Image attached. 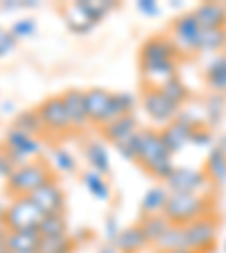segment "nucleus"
Instances as JSON below:
<instances>
[{
    "label": "nucleus",
    "instance_id": "obj_1",
    "mask_svg": "<svg viewBox=\"0 0 226 253\" xmlns=\"http://www.w3.org/2000/svg\"><path fill=\"white\" fill-rule=\"evenodd\" d=\"M138 163L158 181H168L170 174L177 169L172 154L165 147L163 136L156 129H138Z\"/></svg>",
    "mask_w": 226,
    "mask_h": 253
},
{
    "label": "nucleus",
    "instance_id": "obj_2",
    "mask_svg": "<svg viewBox=\"0 0 226 253\" xmlns=\"http://www.w3.org/2000/svg\"><path fill=\"white\" fill-rule=\"evenodd\" d=\"M213 204L204 195H183V192H170L163 215L174 226H188L201 217H211Z\"/></svg>",
    "mask_w": 226,
    "mask_h": 253
},
{
    "label": "nucleus",
    "instance_id": "obj_3",
    "mask_svg": "<svg viewBox=\"0 0 226 253\" xmlns=\"http://www.w3.org/2000/svg\"><path fill=\"white\" fill-rule=\"evenodd\" d=\"M50 179H54L50 165L43 161H30L11 172V176L7 179V192L11 197H30Z\"/></svg>",
    "mask_w": 226,
    "mask_h": 253
},
{
    "label": "nucleus",
    "instance_id": "obj_4",
    "mask_svg": "<svg viewBox=\"0 0 226 253\" xmlns=\"http://www.w3.org/2000/svg\"><path fill=\"white\" fill-rule=\"evenodd\" d=\"M2 152L9 158V163L14 168H21V165L30 163L32 156H39L43 154V142L39 138L30 136L25 131H18L11 126L5 136V145H2Z\"/></svg>",
    "mask_w": 226,
    "mask_h": 253
},
{
    "label": "nucleus",
    "instance_id": "obj_5",
    "mask_svg": "<svg viewBox=\"0 0 226 253\" xmlns=\"http://www.w3.org/2000/svg\"><path fill=\"white\" fill-rule=\"evenodd\" d=\"M43 212L30 197H14L7 206L5 228L7 231H23V228H39L43 221Z\"/></svg>",
    "mask_w": 226,
    "mask_h": 253
},
{
    "label": "nucleus",
    "instance_id": "obj_6",
    "mask_svg": "<svg viewBox=\"0 0 226 253\" xmlns=\"http://www.w3.org/2000/svg\"><path fill=\"white\" fill-rule=\"evenodd\" d=\"M199 37H201V25L192 11L174 18L172 27H170V39H172V43L177 45L179 52L185 54L199 52Z\"/></svg>",
    "mask_w": 226,
    "mask_h": 253
},
{
    "label": "nucleus",
    "instance_id": "obj_7",
    "mask_svg": "<svg viewBox=\"0 0 226 253\" xmlns=\"http://www.w3.org/2000/svg\"><path fill=\"white\" fill-rule=\"evenodd\" d=\"M211 179L204 169H195V168H177L170 179L165 181V188L170 192H183V195H201L208 188Z\"/></svg>",
    "mask_w": 226,
    "mask_h": 253
},
{
    "label": "nucleus",
    "instance_id": "obj_8",
    "mask_svg": "<svg viewBox=\"0 0 226 253\" xmlns=\"http://www.w3.org/2000/svg\"><path fill=\"white\" fill-rule=\"evenodd\" d=\"M183 231H185V244H188V249H192V251L206 253L215 247L217 224L213 217H201V219L183 226Z\"/></svg>",
    "mask_w": 226,
    "mask_h": 253
},
{
    "label": "nucleus",
    "instance_id": "obj_9",
    "mask_svg": "<svg viewBox=\"0 0 226 253\" xmlns=\"http://www.w3.org/2000/svg\"><path fill=\"white\" fill-rule=\"evenodd\" d=\"M142 109L147 111V116L152 118L154 122H158V125H170V122L177 120L181 106L170 102L168 97L161 93V88H145V93H142Z\"/></svg>",
    "mask_w": 226,
    "mask_h": 253
},
{
    "label": "nucleus",
    "instance_id": "obj_10",
    "mask_svg": "<svg viewBox=\"0 0 226 253\" xmlns=\"http://www.w3.org/2000/svg\"><path fill=\"white\" fill-rule=\"evenodd\" d=\"M37 113L43 122V129H50V131H66L70 129V118H68V111L63 106L61 95H50L41 104L37 106Z\"/></svg>",
    "mask_w": 226,
    "mask_h": 253
},
{
    "label": "nucleus",
    "instance_id": "obj_11",
    "mask_svg": "<svg viewBox=\"0 0 226 253\" xmlns=\"http://www.w3.org/2000/svg\"><path fill=\"white\" fill-rule=\"evenodd\" d=\"M177 54H179V50L170 37H149L140 47V68L172 61V59H177Z\"/></svg>",
    "mask_w": 226,
    "mask_h": 253
},
{
    "label": "nucleus",
    "instance_id": "obj_12",
    "mask_svg": "<svg viewBox=\"0 0 226 253\" xmlns=\"http://www.w3.org/2000/svg\"><path fill=\"white\" fill-rule=\"evenodd\" d=\"M30 199L41 208L43 215H63V211H66V195L54 179H50L39 190H34Z\"/></svg>",
    "mask_w": 226,
    "mask_h": 253
},
{
    "label": "nucleus",
    "instance_id": "obj_13",
    "mask_svg": "<svg viewBox=\"0 0 226 253\" xmlns=\"http://www.w3.org/2000/svg\"><path fill=\"white\" fill-rule=\"evenodd\" d=\"M192 133H195V126L185 125L181 120H174L163 126L161 136H163V142L165 147L170 149V154H179L185 149V145L192 142Z\"/></svg>",
    "mask_w": 226,
    "mask_h": 253
},
{
    "label": "nucleus",
    "instance_id": "obj_14",
    "mask_svg": "<svg viewBox=\"0 0 226 253\" xmlns=\"http://www.w3.org/2000/svg\"><path fill=\"white\" fill-rule=\"evenodd\" d=\"M63 106L68 111L70 125L73 126H84L89 120V111H86V90L79 88H68L66 93L61 95Z\"/></svg>",
    "mask_w": 226,
    "mask_h": 253
},
{
    "label": "nucleus",
    "instance_id": "obj_15",
    "mask_svg": "<svg viewBox=\"0 0 226 253\" xmlns=\"http://www.w3.org/2000/svg\"><path fill=\"white\" fill-rule=\"evenodd\" d=\"M41 233L39 228H23V231L7 233V249L11 253H37L41 247Z\"/></svg>",
    "mask_w": 226,
    "mask_h": 253
},
{
    "label": "nucleus",
    "instance_id": "obj_16",
    "mask_svg": "<svg viewBox=\"0 0 226 253\" xmlns=\"http://www.w3.org/2000/svg\"><path fill=\"white\" fill-rule=\"evenodd\" d=\"M192 14L197 16L201 30H226V5L222 2H201Z\"/></svg>",
    "mask_w": 226,
    "mask_h": 253
},
{
    "label": "nucleus",
    "instance_id": "obj_17",
    "mask_svg": "<svg viewBox=\"0 0 226 253\" xmlns=\"http://www.w3.org/2000/svg\"><path fill=\"white\" fill-rule=\"evenodd\" d=\"M136 133H138V122L132 113L118 118V120H113V122H109V125L102 126V136H104L106 140H111L113 145H120V142L129 140V138L136 136Z\"/></svg>",
    "mask_w": 226,
    "mask_h": 253
},
{
    "label": "nucleus",
    "instance_id": "obj_18",
    "mask_svg": "<svg viewBox=\"0 0 226 253\" xmlns=\"http://www.w3.org/2000/svg\"><path fill=\"white\" fill-rule=\"evenodd\" d=\"M147 244L149 242H147V237H145V231L140 228V224H134V226L122 228L120 235L113 242V247L120 253H140Z\"/></svg>",
    "mask_w": 226,
    "mask_h": 253
},
{
    "label": "nucleus",
    "instance_id": "obj_19",
    "mask_svg": "<svg viewBox=\"0 0 226 253\" xmlns=\"http://www.w3.org/2000/svg\"><path fill=\"white\" fill-rule=\"evenodd\" d=\"M170 199V190L163 185H152L140 199V212L142 215H161L165 211V204Z\"/></svg>",
    "mask_w": 226,
    "mask_h": 253
},
{
    "label": "nucleus",
    "instance_id": "obj_20",
    "mask_svg": "<svg viewBox=\"0 0 226 253\" xmlns=\"http://www.w3.org/2000/svg\"><path fill=\"white\" fill-rule=\"evenodd\" d=\"M84 156H86V161H89L93 172L102 174V176L111 172V158H109V152H106V147L102 142H97V140L86 142Z\"/></svg>",
    "mask_w": 226,
    "mask_h": 253
},
{
    "label": "nucleus",
    "instance_id": "obj_21",
    "mask_svg": "<svg viewBox=\"0 0 226 253\" xmlns=\"http://www.w3.org/2000/svg\"><path fill=\"white\" fill-rule=\"evenodd\" d=\"M204 172L208 174V179L215 183H226V152L222 147H213L206 156V168Z\"/></svg>",
    "mask_w": 226,
    "mask_h": 253
},
{
    "label": "nucleus",
    "instance_id": "obj_22",
    "mask_svg": "<svg viewBox=\"0 0 226 253\" xmlns=\"http://www.w3.org/2000/svg\"><path fill=\"white\" fill-rule=\"evenodd\" d=\"M63 18H66V27L70 32H75V34H86V32H90L95 27L77 2H70L68 7H63Z\"/></svg>",
    "mask_w": 226,
    "mask_h": 253
},
{
    "label": "nucleus",
    "instance_id": "obj_23",
    "mask_svg": "<svg viewBox=\"0 0 226 253\" xmlns=\"http://www.w3.org/2000/svg\"><path fill=\"white\" fill-rule=\"evenodd\" d=\"M138 224H140V228L145 231V237H147L149 244H156L158 240L163 237V233L172 226L170 219L163 215V212H161V215H145Z\"/></svg>",
    "mask_w": 226,
    "mask_h": 253
},
{
    "label": "nucleus",
    "instance_id": "obj_24",
    "mask_svg": "<svg viewBox=\"0 0 226 253\" xmlns=\"http://www.w3.org/2000/svg\"><path fill=\"white\" fill-rule=\"evenodd\" d=\"M206 84L213 90H217V93L226 90V54H217L206 66Z\"/></svg>",
    "mask_w": 226,
    "mask_h": 253
},
{
    "label": "nucleus",
    "instance_id": "obj_25",
    "mask_svg": "<svg viewBox=\"0 0 226 253\" xmlns=\"http://www.w3.org/2000/svg\"><path fill=\"white\" fill-rule=\"evenodd\" d=\"M82 183L86 185V190H89L95 199H100V201L111 199V185L104 181L102 174L93 172V169H86V172L82 174Z\"/></svg>",
    "mask_w": 226,
    "mask_h": 253
},
{
    "label": "nucleus",
    "instance_id": "obj_26",
    "mask_svg": "<svg viewBox=\"0 0 226 253\" xmlns=\"http://www.w3.org/2000/svg\"><path fill=\"white\" fill-rule=\"evenodd\" d=\"M14 129H18V131H25L30 133V136H34V133L43 131V122L41 118H39L37 109H25V111H18L14 118Z\"/></svg>",
    "mask_w": 226,
    "mask_h": 253
},
{
    "label": "nucleus",
    "instance_id": "obj_27",
    "mask_svg": "<svg viewBox=\"0 0 226 253\" xmlns=\"http://www.w3.org/2000/svg\"><path fill=\"white\" fill-rule=\"evenodd\" d=\"M77 5L82 7V11L90 18V23L97 25V23L116 7V2H111V0H77Z\"/></svg>",
    "mask_w": 226,
    "mask_h": 253
},
{
    "label": "nucleus",
    "instance_id": "obj_28",
    "mask_svg": "<svg viewBox=\"0 0 226 253\" xmlns=\"http://www.w3.org/2000/svg\"><path fill=\"white\" fill-rule=\"evenodd\" d=\"M185 247H188V244H185L183 226H174V224L163 233V237L156 242V249L161 253L163 251H174V249H185Z\"/></svg>",
    "mask_w": 226,
    "mask_h": 253
},
{
    "label": "nucleus",
    "instance_id": "obj_29",
    "mask_svg": "<svg viewBox=\"0 0 226 253\" xmlns=\"http://www.w3.org/2000/svg\"><path fill=\"white\" fill-rule=\"evenodd\" d=\"M226 50V30H201L199 52H217Z\"/></svg>",
    "mask_w": 226,
    "mask_h": 253
},
{
    "label": "nucleus",
    "instance_id": "obj_30",
    "mask_svg": "<svg viewBox=\"0 0 226 253\" xmlns=\"http://www.w3.org/2000/svg\"><path fill=\"white\" fill-rule=\"evenodd\" d=\"M47 158H50V163L54 165V169H59V172H63V174H73L75 169H77V161H75V156L63 147H50Z\"/></svg>",
    "mask_w": 226,
    "mask_h": 253
},
{
    "label": "nucleus",
    "instance_id": "obj_31",
    "mask_svg": "<svg viewBox=\"0 0 226 253\" xmlns=\"http://www.w3.org/2000/svg\"><path fill=\"white\" fill-rule=\"evenodd\" d=\"M73 249H75L73 237L54 235V237H43L37 253H73Z\"/></svg>",
    "mask_w": 226,
    "mask_h": 253
},
{
    "label": "nucleus",
    "instance_id": "obj_32",
    "mask_svg": "<svg viewBox=\"0 0 226 253\" xmlns=\"http://www.w3.org/2000/svg\"><path fill=\"white\" fill-rule=\"evenodd\" d=\"M39 233H41V237L66 235V233H68V221H66V215H45L43 217V221L39 224Z\"/></svg>",
    "mask_w": 226,
    "mask_h": 253
},
{
    "label": "nucleus",
    "instance_id": "obj_33",
    "mask_svg": "<svg viewBox=\"0 0 226 253\" xmlns=\"http://www.w3.org/2000/svg\"><path fill=\"white\" fill-rule=\"evenodd\" d=\"M161 93H163L170 102H174L177 106H181V104H183V102L190 97L188 86L181 82V77H172L170 82H165V84L161 86Z\"/></svg>",
    "mask_w": 226,
    "mask_h": 253
},
{
    "label": "nucleus",
    "instance_id": "obj_34",
    "mask_svg": "<svg viewBox=\"0 0 226 253\" xmlns=\"http://www.w3.org/2000/svg\"><path fill=\"white\" fill-rule=\"evenodd\" d=\"M222 113H224V95L222 93H213L208 100H206V116H208V122L215 125V122L222 120Z\"/></svg>",
    "mask_w": 226,
    "mask_h": 253
},
{
    "label": "nucleus",
    "instance_id": "obj_35",
    "mask_svg": "<svg viewBox=\"0 0 226 253\" xmlns=\"http://www.w3.org/2000/svg\"><path fill=\"white\" fill-rule=\"evenodd\" d=\"M37 32V21L34 18H21L11 25V34L16 39H25V37H32Z\"/></svg>",
    "mask_w": 226,
    "mask_h": 253
},
{
    "label": "nucleus",
    "instance_id": "obj_36",
    "mask_svg": "<svg viewBox=\"0 0 226 253\" xmlns=\"http://www.w3.org/2000/svg\"><path fill=\"white\" fill-rule=\"evenodd\" d=\"M118 152H120L122 158H127V161H138V140L136 136H132L129 140L120 142V145H116Z\"/></svg>",
    "mask_w": 226,
    "mask_h": 253
},
{
    "label": "nucleus",
    "instance_id": "obj_37",
    "mask_svg": "<svg viewBox=\"0 0 226 253\" xmlns=\"http://www.w3.org/2000/svg\"><path fill=\"white\" fill-rule=\"evenodd\" d=\"M16 43H18V39L11 34V30H2V27H0V57L9 54L16 47Z\"/></svg>",
    "mask_w": 226,
    "mask_h": 253
},
{
    "label": "nucleus",
    "instance_id": "obj_38",
    "mask_svg": "<svg viewBox=\"0 0 226 253\" xmlns=\"http://www.w3.org/2000/svg\"><path fill=\"white\" fill-rule=\"evenodd\" d=\"M120 231H122V228L118 226V219H116V217H113V215L106 217V219H104V237L109 240L111 244L116 242V237L120 235Z\"/></svg>",
    "mask_w": 226,
    "mask_h": 253
},
{
    "label": "nucleus",
    "instance_id": "obj_39",
    "mask_svg": "<svg viewBox=\"0 0 226 253\" xmlns=\"http://www.w3.org/2000/svg\"><path fill=\"white\" fill-rule=\"evenodd\" d=\"M192 145H199V147H208V145H213V133L208 131V129H195V133H192Z\"/></svg>",
    "mask_w": 226,
    "mask_h": 253
},
{
    "label": "nucleus",
    "instance_id": "obj_40",
    "mask_svg": "<svg viewBox=\"0 0 226 253\" xmlns=\"http://www.w3.org/2000/svg\"><path fill=\"white\" fill-rule=\"evenodd\" d=\"M136 9L140 11V14H145V16H158L161 7H158L156 0H138V2H136Z\"/></svg>",
    "mask_w": 226,
    "mask_h": 253
},
{
    "label": "nucleus",
    "instance_id": "obj_41",
    "mask_svg": "<svg viewBox=\"0 0 226 253\" xmlns=\"http://www.w3.org/2000/svg\"><path fill=\"white\" fill-rule=\"evenodd\" d=\"M14 169H16V168L9 163V158L5 156V152H2V147H0V176H5V179H9Z\"/></svg>",
    "mask_w": 226,
    "mask_h": 253
},
{
    "label": "nucleus",
    "instance_id": "obj_42",
    "mask_svg": "<svg viewBox=\"0 0 226 253\" xmlns=\"http://www.w3.org/2000/svg\"><path fill=\"white\" fill-rule=\"evenodd\" d=\"M7 228L5 226H0V253H11L9 249H7Z\"/></svg>",
    "mask_w": 226,
    "mask_h": 253
},
{
    "label": "nucleus",
    "instance_id": "obj_43",
    "mask_svg": "<svg viewBox=\"0 0 226 253\" xmlns=\"http://www.w3.org/2000/svg\"><path fill=\"white\" fill-rule=\"evenodd\" d=\"M0 7L2 9H21V0H5Z\"/></svg>",
    "mask_w": 226,
    "mask_h": 253
},
{
    "label": "nucleus",
    "instance_id": "obj_44",
    "mask_svg": "<svg viewBox=\"0 0 226 253\" xmlns=\"http://www.w3.org/2000/svg\"><path fill=\"white\" fill-rule=\"evenodd\" d=\"M25 7V9H34V7H39L37 0H21V9Z\"/></svg>",
    "mask_w": 226,
    "mask_h": 253
},
{
    "label": "nucleus",
    "instance_id": "obj_45",
    "mask_svg": "<svg viewBox=\"0 0 226 253\" xmlns=\"http://www.w3.org/2000/svg\"><path fill=\"white\" fill-rule=\"evenodd\" d=\"M97 253H120V251H118V249L113 247V244H104V247H102Z\"/></svg>",
    "mask_w": 226,
    "mask_h": 253
},
{
    "label": "nucleus",
    "instance_id": "obj_46",
    "mask_svg": "<svg viewBox=\"0 0 226 253\" xmlns=\"http://www.w3.org/2000/svg\"><path fill=\"white\" fill-rule=\"evenodd\" d=\"M5 215H7V206L0 204V226H5Z\"/></svg>",
    "mask_w": 226,
    "mask_h": 253
},
{
    "label": "nucleus",
    "instance_id": "obj_47",
    "mask_svg": "<svg viewBox=\"0 0 226 253\" xmlns=\"http://www.w3.org/2000/svg\"><path fill=\"white\" fill-rule=\"evenodd\" d=\"M163 253H197V251H192V249H174V251H163Z\"/></svg>",
    "mask_w": 226,
    "mask_h": 253
},
{
    "label": "nucleus",
    "instance_id": "obj_48",
    "mask_svg": "<svg viewBox=\"0 0 226 253\" xmlns=\"http://www.w3.org/2000/svg\"><path fill=\"white\" fill-rule=\"evenodd\" d=\"M217 147H222L226 152V133H224V136H220V140H217Z\"/></svg>",
    "mask_w": 226,
    "mask_h": 253
},
{
    "label": "nucleus",
    "instance_id": "obj_49",
    "mask_svg": "<svg viewBox=\"0 0 226 253\" xmlns=\"http://www.w3.org/2000/svg\"><path fill=\"white\" fill-rule=\"evenodd\" d=\"M2 109H5V113H11V109H14V104H11V102H2Z\"/></svg>",
    "mask_w": 226,
    "mask_h": 253
},
{
    "label": "nucleus",
    "instance_id": "obj_50",
    "mask_svg": "<svg viewBox=\"0 0 226 253\" xmlns=\"http://www.w3.org/2000/svg\"><path fill=\"white\" fill-rule=\"evenodd\" d=\"M224 253H226V242H224Z\"/></svg>",
    "mask_w": 226,
    "mask_h": 253
},
{
    "label": "nucleus",
    "instance_id": "obj_51",
    "mask_svg": "<svg viewBox=\"0 0 226 253\" xmlns=\"http://www.w3.org/2000/svg\"><path fill=\"white\" fill-rule=\"evenodd\" d=\"M224 54H226V52H224Z\"/></svg>",
    "mask_w": 226,
    "mask_h": 253
}]
</instances>
